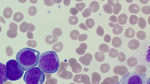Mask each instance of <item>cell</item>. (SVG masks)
I'll return each mask as SVG.
<instances>
[{
	"label": "cell",
	"mask_w": 150,
	"mask_h": 84,
	"mask_svg": "<svg viewBox=\"0 0 150 84\" xmlns=\"http://www.w3.org/2000/svg\"><path fill=\"white\" fill-rule=\"evenodd\" d=\"M40 52L32 48H25L17 54L16 59L19 67L25 71L36 67L38 63Z\"/></svg>",
	"instance_id": "cell-1"
},
{
	"label": "cell",
	"mask_w": 150,
	"mask_h": 84,
	"mask_svg": "<svg viewBox=\"0 0 150 84\" xmlns=\"http://www.w3.org/2000/svg\"><path fill=\"white\" fill-rule=\"evenodd\" d=\"M39 68L45 73L53 74L58 70L60 60L58 55L53 51L44 52L39 57Z\"/></svg>",
	"instance_id": "cell-2"
},
{
	"label": "cell",
	"mask_w": 150,
	"mask_h": 84,
	"mask_svg": "<svg viewBox=\"0 0 150 84\" xmlns=\"http://www.w3.org/2000/svg\"><path fill=\"white\" fill-rule=\"evenodd\" d=\"M45 76L44 72L36 67L26 72L23 79L26 84H43Z\"/></svg>",
	"instance_id": "cell-3"
},
{
	"label": "cell",
	"mask_w": 150,
	"mask_h": 84,
	"mask_svg": "<svg viewBox=\"0 0 150 84\" xmlns=\"http://www.w3.org/2000/svg\"><path fill=\"white\" fill-rule=\"evenodd\" d=\"M6 76L8 80L15 81L20 79L24 73L22 69L15 60H9L6 63Z\"/></svg>",
	"instance_id": "cell-4"
},
{
	"label": "cell",
	"mask_w": 150,
	"mask_h": 84,
	"mask_svg": "<svg viewBox=\"0 0 150 84\" xmlns=\"http://www.w3.org/2000/svg\"><path fill=\"white\" fill-rule=\"evenodd\" d=\"M148 76L146 74H139L135 71L128 72L120 80L122 84H146Z\"/></svg>",
	"instance_id": "cell-5"
},
{
	"label": "cell",
	"mask_w": 150,
	"mask_h": 84,
	"mask_svg": "<svg viewBox=\"0 0 150 84\" xmlns=\"http://www.w3.org/2000/svg\"><path fill=\"white\" fill-rule=\"evenodd\" d=\"M7 80L6 65L0 62V84H3L4 82Z\"/></svg>",
	"instance_id": "cell-6"
},
{
	"label": "cell",
	"mask_w": 150,
	"mask_h": 84,
	"mask_svg": "<svg viewBox=\"0 0 150 84\" xmlns=\"http://www.w3.org/2000/svg\"><path fill=\"white\" fill-rule=\"evenodd\" d=\"M140 46V43L139 41L133 39L129 42L128 43V46L132 50L138 49Z\"/></svg>",
	"instance_id": "cell-7"
},
{
	"label": "cell",
	"mask_w": 150,
	"mask_h": 84,
	"mask_svg": "<svg viewBox=\"0 0 150 84\" xmlns=\"http://www.w3.org/2000/svg\"><path fill=\"white\" fill-rule=\"evenodd\" d=\"M128 10L130 13L137 14L139 11L140 8L138 5L133 4L130 5L129 6Z\"/></svg>",
	"instance_id": "cell-8"
},
{
	"label": "cell",
	"mask_w": 150,
	"mask_h": 84,
	"mask_svg": "<svg viewBox=\"0 0 150 84\" xmlns=\"http://www.w3.org/2000/svg\"><path fill=\"white\" fill-rule=\"evenodd\" d=\"M122 42L120 38L118 37H115L113 39L112 44L113 46L115 48H118L122 44Z\"/></svg>",
	"instance_id": "cell-9"
},
{
	"label": "cell",
	"mask_w": 150,
	"mask_h": 84,
	"mask_svg": "<svg viewBox=\"0 0 150 84\" xmlns=\"http://www.w3.org/2000/svg\"><path fill=\"white\" fill-rule=\"evenodd\" d=\"M135 35V32L131 27H129L126 30L125 32L124 35L126 37L128 38H132Z\"/></svg>",
	"instance_id": "cell-10"
},
{
	"label": "cell",
	"mask_w": 150,
	"mask_h": 84,
	"mask_svg": "<svg viewBox=\"0 0 150 84\" xmlns=\"http://www.w3.org/2000/svg\"><path fill=\"white\" fill-rule=\"evenodd\" d=\"M127 19V16L126 14H121L118 17V23L121 25H124L126 23Z\"/></svg>",
	"instance_id": "cell-11"
},
{
	"label": "cell",
	"mask_w": 150,
	"mask_h": 84,
	"mask_svg": "<svg viewBox=\"0 0 150 84\" xmlns=\"http://www.w3.org/2000/svg\"><path fill=\"white\" fill-rule=\"evenodd\" d=\"M123 27L122 26L116 24L115 27L112 30L113 33L115 35H119L121 34L123 31Z\"/></svg>",
	"instance_id": "cell-12"
},
{
	"label": "cell",
	"mask_w": 150,
	"mask_h": 84,
	"mask_svg": "<svg viewBox=\"0 0 150 84\" xmlns=\"http://www.w3.org/2000/svg\"><path fill=\"white\" fill-rule=\"evenodd\" d=\"M89 6L92 8L93 12H97L100 8V5L98 2L96 1H94L91 2Z\"/></svg>",
	"instance_id": "cell-13"
},
{
	"label": "cell",
	"mask_w": 150,
	"mask_h": 84,
	"mask_svg": "<svg viewBox=\"0 0 150 84\" xmlns=\"http://www.w3.org/2000/svg\"><path fill=\"white\" fill-rule=\"evenodd\" d=\"M121 8H122V6L120 4L117 3H116L114 6H113V14L115 15H117L120 11Z\"/></svg>",
	"instance_id": "cell-14"
},
{
	"label": "cell",
	"mask_w": 150,
	"mask_h": 84,
	"mask_svg": "<svg viewBox=\"0 0 150 84\" xmlns=\"http://www.w3.org/2000/svg\"><path fill=\"white\" fill-rule=\"evenodd\" d=\"M138 25L140 28L144 29L146 26V22L145 20L142 17H140L139 18Z\"/></svg>",
	"instance_id": "cell-15"
},
{
	"label": "cell",
	"mask_w": 150,
	"mask_h": 84,
	"mask_svg": "<svg viewBox=\"0 0 150 84\" xmlns=\"http://www.w3.org/2000/svg\"><path fill=\"white\" fill-rule=\"evenodd\" d=\"M136 36L138 39L141 40H144L146 38V33L143 31H138L137 33Z\"/></svg>",
	"instance_id": "cell-16"
},
{
	"label": "cell",
	"mask_w": 150,
	"mask_h": 84,
	"mask_svg": "<svg viewBox=\"0 0 150 84\" xmlns=\"http://www.w3.org/2000/svg\"><path fill=\"white\" fill-rule=\"evenodd\" d=\"M104 11L107 14H111L112 13V9L110 5L106 4L103 6Z\"/></svg>",
	"instance_id": "cell-17"
},
{
	"label": "cell",
	"mask_w": 150,
	"mask_h": 84,
	"mask_svg": "<svg viewBox=\"0 0 150 84\" xmlns=\"http://www.w3.org/2000/svg\"><path fill=\"white\" fill-rule=\"evenodd\" d=\"M138 20V17L135 15H132L130 16L129 18V23L130 24L132 25L136 24Z\"/></svg>",
	"instance_id": "cell-18"
},
{
	"label": "cell",
	"mask_w": 150,
	"mask_h": 84,
	"mask_svg": "<svg viewBox=\"0 0 150 84\" xmlns=\"http://www.w3.org/2000/svg\"><path fill=\"white\" fill-rule=\"evenodd\" d=\"M86 24L89 28L91 29L94 26L95 22L93 19L89 18L86 21Z\"/></svg>",
	"instance_id": "cell-19"
},
{
	"label": "cell",
	"mask_w": 150,
	"mask_h": 84,
	"mask_svg": "<svg viewBox=\"0 0 150 84\" xmlns=\"http://www.w3.org/2000/svg\"><path fill=\"white\" fill-rule=\"evenodd\" d=\"M109 47L107 45L105 44H102L100 45L99 46V49L103 52H108L109 50Z\"/></svg>",
	"instance_id": "cell-20"
},
{
	"label": "cell",
	"mask_w": 150,
	"mask_h": 84,
	"mask_svg": "<svg viewBox=\"0 0 150 84\" xmlns=\"http://www.w3.org/2000/svg\"><path fill=\"white\" fill-rule=\"evenodd\" d=\"M96 33L97 35L101 37L103 36L104 34V30L103 28L101 26H98L96 29Z\"/></svg>",
	"instance_id": "cell-21"
},
{
	"label": "cell",
	"mask_w": 150,
	"mask_h": 84,
	"mask_svg": "<svg viewBox=\"0 0 150 84\" xmlns=\"http://www.w3.org/2000/svg\"><path fill=\"white\" fill-rule=\"evenodd\" d=\"M92 9L90 7L85 9L84 12L83 13V15L84 17H87L90 15L92 11Z\"/></svg>",
	"instance_id": "cell-22"
},
{
	"label": "cell",
	"mask_w": 150,
	"mask_h": 84,
	"mask_svg": "<svg viewBox=\"0 0 150 84\" xmlns=\"http://www.w3.org/2000/svg\"><path fill=\"white\" fill-rule=\"evenodd\" d=\"M142 12L146 15L149 14L150 13V8L149 6H143L142 8Z\"/></svg>",
	"instance_id": "cell-23"
},
{
	"label": "cell",
	"mask_w": 150,
	"mask_h": 84,
	"mask_svg": "<svg viewBox=\"0 0 150 84\" xmlns=\"http://www.w3.org/2000/svg\"><path fill=\"white\" fill-rule=\"evenodd\" d=\"M104 40L105 42L107 43L110 42L111 40V38L110 35L107 34L105 35L104 37Z\"/></svg>",
	"instance_id": "cell-24"
},
{
	"label": "cell",
	"mask_w": 150,
	"mask_h": 84,
	"mask_svg": "<svg viewBox=\"0 0 150 84\" xmlns=\"http://www.w3.org/2000/svg\"><path fill=\"white\" fill-rule=\"evenodd\" d=\"M109 20L114 23H117V17L114 15L111 16L109 18Z\"/></svg>",
	"instance_id": "cell-25"
},
{
	"label": "cell",
	"mask_w": 150,
	"mask_h": 84,
	"mask_svg": "<svg viewBox=\"0 0 150 84\" xmlns=\"http://www.w3.org/2000/svg\"><path fill=\"white\" fill-rule=\"evenodd\" d=\"M118 53V51L117 50L113 48H112L109 51V54L111 55H116Z\"/></svg>",
	"instance_id": "cell-26"
},
{
	"label": "cell",
	"mask_w": 150,
	"mask_h": 84,
	"mask_svg": "<svg viewBox=\"0 0 150 84\" xmlns=\"http://www.w3.org/2000/svg\"><path fill=\"white\" fill-rule=\"evenodd\" d=\"M107 2L111 6H113L116 3H119L118 0H108Z\"/></svg>",
	"instance_id": "cell-27"
},
{
	"label": "cell",
	"mask_w": 150,
	"mask_h": 84,
	"mask_svg": "<svg viewBox=\"0 0 150 84\" xmlns=\"http://www.w3.org/2000/svg\"><path fill=\"white\" fill-rule=\"evenodd\" d=\"M109 26L111 27H113L115 26V24L114 23H112V22H109Z\"/></svg>",
	"instance_id": "cell-28"
},
{
	"label": "cell",
	"mask_w": 150,
	"mask_h": 84,
	"mask_svg": "<svg viewBox=\"0 0 150 84\" xmlns=\"http://www.w3.org/2000/svg\"><path fill=\"white\" fill-rule=\"evenodd\" d=\"M140 2L142 4H146L148 2V0H139Z\"/></svg>",
	"instance_id": "cell-29"
},
{
	"label": "cell",
	"mask_w": 150,
	"mask_h": 84,
	"mask_svg": "<svg viewBox=\"0 0 150 84\" xmlns=\"http://www.w3.org/2000/svg\"><path fill=\"white\" fill-rule=\"evenodd\" d=\"M81 25V27L83 29H84V30H87V28L84 25V24H82Z\"/></svg>",
	"instance_id": "cell-30"
},
{
	"label": "cell",
	"mask_w": 150,
	"mask_h": 84,
	"mask_svg": "<svg viewBox=\"0 0 150 84\" xmlns=\"http://www.w3.org/2000/svg\"><path fill=\"white\" fill-rule=\"evenodd\" d=\"M146 84H150V77L148 79Z\"/></svg>",
	"instance_id": "cell-31"
},
{
	"label": "cell",
	"mask_w": 150,
	"mask_h": 84,
	"mask_svg": "<svg viewBox=\"0 0 150 84\" xmlns=\"http://www.w3.org/2000/svg\"><path fill=\"white\" fill-rule=\"evenodd\" d=\"M126 2H127L128 3H130V2H132V1H133V0H132V1H131V0H130V1H127H127H126Z\"/></svg>",
	"instance_id": "cell-32"
},
{
	"label": "cell",
	"mask_w": 150,
	"mask_h": 84,
	"mask_svg": "<svg viewBox=\"0 0 150 84\" xmlns=\"http://www.w3.org/2000/svg\"><path fill=\"white\" fill-rule=\"evenodd\" d=\"M115 84H121V83L120 81H118V82L117 83Z\"/></svg>",
	"instance_id": "cell-33"
}]
</instances>
